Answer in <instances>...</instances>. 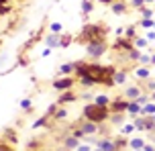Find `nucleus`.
I'll return each instance as SVG.
<instances>
[{
  "label": "nucleus",
  "instance_id": "3",
  "mask_svg": "<svg viewBox=\"0 0 155 151\" xmlns=\"http://www.w3.org/2000/svg\"><path fill=\"white\" fill-rule=\"evenodd\" d=\"M0 151H12V147H8V145H0Z\"/></svg>",
  "mask_w": 155,
  "mask_h": 151
},
{
  "label": "nucleus",
  "instance_id": "1",
  "mask_svg": "<svg viewBox=\"0 0 155 151\" xmlns=\"http://www.w3.org/2000/svg\"><path fill=\"white\" fill-rule=\"evenodd\" d=\"M80 72L86 78V82H106L110 78L112 70H104L100 65H84V67H80Z\"/></svg>",
  "mask_w": 155,
  "mask_h": 151
},
{
  "label": "nucleus",
  "instance_id": "2",
  "mask_svg": "<svg viewBox=\"0 0 155 151\" xmlns=\"http://www.w3.org/2000/svg\"><path fill=\"white\" fill-rule=\"evenodd\" d=\"M86 117H88L90 120H102V119H106V110L102 108L100 104L88 106V108H86Z\"/></svg>",
  "mask_w": 155,
  "mask_h": 151
}]
</instances>
